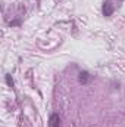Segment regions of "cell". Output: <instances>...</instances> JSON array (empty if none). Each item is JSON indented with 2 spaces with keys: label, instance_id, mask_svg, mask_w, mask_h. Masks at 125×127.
I'll return each mask as SVG.
<instances>
[{
  "label": "cell",
  "instance_id": "1",
  "mask_svg": "<svg viewBox=\"0 0 125 127\" xmlns=\"http://www.w3.org/2000/svg\"><path fill=\"white\" fill-rule=\"evenodd\" d=\"M102 12L104 16H110L113 13V4L110 1H104L103 3V7H102Z\"/></svg>",
  "mask_w": 125,
  "mask_h": 127
},
{
  "label": "cell",
  "instance_id": "2",
  "mask_svg": "<svg viewBox=\"0 0 125 127\" xmlns=\"http://www.w3.org/2000/svg\"><path fill=\"white\" fill-rule=\"evenodd\" d=\"M59 123H61V120H59V115L53 114V115L50 117V127H59Z\"/></svg>",
  "mask_w": 125,
  "mask_h": 127
},
{
  "label": "cell",
  "instance_id": "3",
  "mask_svg": "<svg viewBox=\"0 0 125 127\" xmlns=\"http://www.w3.org/2000/svg\"><path fill=\"white\" fill-rule=\"evenodd\" d=\"M6 80H7V83H9V84H13V81L10 80V75H7V77H6Z\"/></svg>",
  "mask_w": 125,
  "mask_h": 127
}]
</instances>
